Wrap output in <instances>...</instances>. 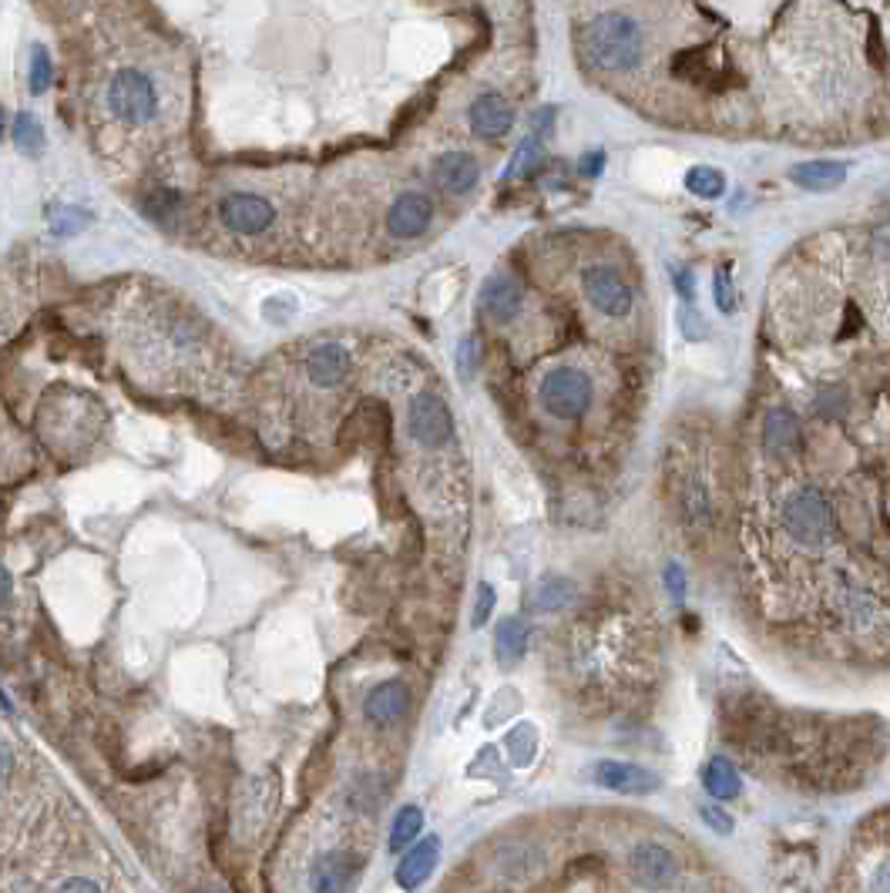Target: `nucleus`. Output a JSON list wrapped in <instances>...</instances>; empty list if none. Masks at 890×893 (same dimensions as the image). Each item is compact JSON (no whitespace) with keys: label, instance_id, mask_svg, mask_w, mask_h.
<instances>
[{"label":"nucleus","instance_id":"obj_16","mask_svg":"<svg viewBox=\"0 0 890 893\" xmlns=\"http://www.w3.org/2000/svg\"><path fill=\"white\" fill-rule=\"evenodd\" d=\"M521 299H524V292H521L517 279H511V276H491V279L481 286L477 306H481V312H484L487 319H494V323H507V319L517 316Z\"/></svg>","mask_w":890,"mask_h":893},{"label":"nucleus","instance_id":"obj_40","mask_svg":"<svg viewBox=\"0 0 890 893\" xmlns=\"http://www.w3.org/2000/svg\"><path fill=\"white\" fill-rule=\"evenodd\" d=\"M602 165H605V155H602V151H592V155H585V161H582V171L592 178V175H599V171H602Z\"/></svg>","mask_w":890,"mask_h":893},{"label":"nucleus","instance_id":"obj_6","mask_svg":"<svg viewBox=\"0 0 890 893\" xmlns=\"http://www.w3.org/2000/svg\"><path fill=\"white\" fill-rule=\"evenodd\" d=\"M407 430L421 447H444L454 434V417L437 394H417L407 407Z\"/></svg>","mask_w":890,"mask_h":893},{"label":"nucleus","instance_id":"obj_34","mask_svg":"<svg viewBox=\"0 0 890 893\" xmlns=\"http://www.w3.org/2000/svg\"><path fill=\"white\" fill-rule=\"evenodd\" d=\"M55 893H105V890H101V883L91 880V876H71V880H65Z\"/></svg>","mask_w":890,"mask_h":893},{"label":"nucleus","instance_id":"obj_28","mask_svg":"<svg viewBox=\"0 0 890 893\" xmlns=\"http://www.w3.org/2000/svg\"><path fill=\"white\" fill-rule=\"evenodd\" d=\"M538 161H542V145H538V138H524V141L517 145V151H514V161L507 165V178L534 171V165H538Z\"/></svg>","mask_w":890,"mask_h":893},{"label":"nucleus","instance_id":"obj_17","mask_svg":"<svg viewBox=\"0 0 890 893\" xmlns=\"http://www.w3.org/2000/svg\"><path fill=\"white\" fill-rule=\"evenodd\" d=\"M437 860H441V840L437 836H427V840L414 843L404 853V860L397 863V883H400V890H417L421 883H427V876L434 873Z\"/></svg>","mask_w":890,"mask_h":893},{"label":"nucleus","instance_id":"obj_7","mask_svg":"<svg viewBox=\"0 0 890 893\" xmlns=\"http://www.w3.org/2000/svg\"><path fill=\"white\" fill-rule=\"evenodd\" d=\"M582 289H585L589 302L599 312L612 316V319H622V316L632 312V289H629V282L612 266H592V269H585Z\"/></svg>","mask_w":890,"mask_h":893},{"label":"nucleus","instance_id":"obj_44","mask_svg":"<svg viewBox=\"0 0 890 893\" xmlns=\"http://www.w3.org/2000/svg\"><path fill=\"white\" fill-rule=\"evenodd\" d=\"M0 712H11V702H8L4 688H0Z\"/></svg>","mask_w":890,"mask_h":893},{"label":"nucleus","instance_id":"obj_26","mask_svg":"<svg viewBox=\"0 0 890 893\" xmlns=\"http://www.w3.org/2000/svg\"><path fill=\"white\" fill-rule=\"evenodd\" d=\"M568 602H572V585L565 578H548L534 592V608H542V612H558Z\"/></svg>","mask_w":890,"mask_h":893},{"label":"nucleus","instance_id":"obj_20","mask_svg":"<svg viewBox=\"0 0 890 893\" xmlns=\"http://www.w3.org/2000/svg\"><path fill=\"white\" fill-rule=\"evenodd\" d=\"M763 444L773 457H790L800 444V424L790 410H773L763 427Z\"/></svg>","mask_w":890,"mask_h":893},{"label":"nucleus","instance_id":"obj_23","mask_svg":"<svg viewBox=\"0 0 890 893\" xmlns=\"http://www.w3.org/2000/svg\"><path fill=\"white\" fill-rule=\"evenodd\" d=\"M685 189L699 199H720L726 192V175L712 165H695L685 175Z\"/></svg>","mask_w":890,"mask_h":893},{"label":"nucleus","instance_id":"obj_10","mask_svg":"<svg viewBox=\"0 0 890 893\" xmlns=\"http://www.w3.org/2000/svg\"><path fill=\"white\" fill-rule=\"evenodd\" d=\"M595 783L612 790V793H625V796H649L662 786V780L639 766V763H622V760H602L595 770Z\"/></svg>","mask_w":890,"mask_h":893},{"label":"nucleus","instance_id":"obj_14","mask_svg":"<svg viewBox=\"0 0 890 893\" xmlns=\"http://www.w3.org/2000/svg\"><path fill=\"white\" fill-rule=\"evenodd\" d=\"M477 178H481V165L467 151H447L434 161V182L451 196L471 192L477 186Z\"/></svg>","mask_w":890,"mask_h":893},{"label":"nucleus","instance_id":"obj_25","mask_svg":"<svg viewBox=\"0 0 890 893\" xmlns=\"http://www.w3.org/2000/svg\"><path fill=\"white\" fill-rule=\"evenodd\" d=\"M11 131H14V145H18L24 155L38 158V155L44 151V128L38 125V118H34V115H18Z\"/></svg>","mask_w":890,"mask_h":893},{"label":"nucleus","instance_id":"obj_38","mask_svg":"<svg viewBox=\"0 0 890 893\" xmlns=\"http://www.w3.org/2000/svg\"><path fill=\"white\" fill-rule=\"evenodd\" d=\"M873 893H890V856L873 873Z\"/></svg>","mask_w":890,"mask_h":893},{"label":"nucleus","instance_id":"obj_21","mask_svg":"<svg viewBox=\"0 0 890 893\" xmlns=\"http://www.w3.org/2000/svg\"><path fill=\"white\" fill-rule=\"evenodd\" d=\"M527 648V625L521 618H504L497 628H494V655L504 668L517 665L521 655Z\"/></svg>","mask_w":890,"mask_h":893},{"label":"nucleus","instance_id":"obj_22","mask_svg":"<svg viewBox=\"0 0 890 893\" xmlns=\"http://www.w3.org/2000/svg\"><path fill=\"white\" fill-rule=\"evenodd\" d=\"M702 783H705V793L712 800H736L743 783H740V773L730 760L716 756V760H709L705 773H702Z\"/></svg>","mask_w":890,"mask_h":893},{"label":"nucleus","instance_id":"obj_32","mask_svg":"<svg viewBox=\"0 0 890 893\" xmlns=\"http://www.w3.org/2000/svg\"><path fill=\"white\" fill-rule=\"evenodd\" d=\"M491 612H494V588L491 585H481L477 588V605H474V625L481 628L491 618Z\"/></svg>","mask_w":890,"mask_h":893},{"label":"nucleus","instance_id":"obj_4","mask_svg":"<svg viewBox=\"0 0 890 893\" xmlns=\"http://www.w3.org/2000/svg\"><path fill=\"white\" fill-rule=\"evenodd\" d=\"M542 407L558 417V420H578L589 404H592V380L582 370L572 367H558L552 374H545L542 387H538Z\"/></svg>","mask_w":890,"mask_h":893},{"label":"nucleus","instance_id":"obj_8","mask_svg":"<svg viewBox=\"0 0 890 893\" xmlns=\"http://www.w3.org/2000/svg\"><path fill=\"white\" fill-rule=\"evenodd\" d=\"M219 216H222L226 229L236 236H259L276 222V209L263 196H253V192L226 196L219 206Z\"/></svg>","mask_w":890,"mask_h":893},{"label":"nucleus","instance_id":"obj_12","mask_svg":"<svg viewBox=\"0 0 890 893\" xmlns=\"http://www.w3.org/2000/svg\"><path fill=\"white\" fill-rule=\"evenodd\" d=\"M431 222H434V202L421 192H404L387 212V229L394 239H417L431 229Z\"/></svg>","mask_w":890,"mask_h":893},{"label":"nucleus","instance_id":"obj_36","mask_svg":"<svg viewBox=\"0 0 890 893\" xmlns=\"http://www.w3.org/2000/svg\"><path fill=\"white\" fill-rule=\"evenodd\" d=\"M873 252H877V259L890 262V219L873 232Z\"/></svg>","mask_w":890,"mask_h":893},{"label":"nucleus","instance_id":"obj_5","mask_svg":"<svg viewBox=\"0 0 890 893\" xmlns=\"http://www.w3.org/2000/svg\"><path fill=\"white\" fill-rule=\"evenodd\" d=\"M629 876L639 890H669L679 880V860L669 846L642 840L629 853Z\"/></svg>","mask_w":890,"mask_h":893},{"label":"nucleus","instance_id":"obj_39","mask_svg":"<svg viewBox=\"0 0 890 893\" xmlns=\"http://www.w3.org/2000/svg\"><path fill=\"white\" fill-rule=\"evenodd\" d=\"M665 582H669V592H672V598H682V595H685V592H682L685 578H682V572H679L675 565H669V572H665Z\"/></svg>","mask_w":890,"mask_h":893},{"label":"nucleus","instance_id":"obj_42","mask_svg":"<svg viewBox=\"0 0 890 893\" xmlns=\"http://www.w3.org/2000/svg\"><path fill=\"white\" fill-rule=\"evenodd\" d=\"M675 286L682 289L685 299H692V272L689 269H675Z\"/></svg>","mask_w":890,"mask_h":893},{"label":"nucleus","instance_id":"obj_15","mask_svg":"<svg viewBox=\"0 0 890 893\" xmlns=\"http://www.w3.org/2000/svg\"><path fill=\"white\" fill-rule=\"evenodd\" d=\"M349 370H353V360L346 346L339 343H323L306 356V374L316 387H339L349 377Z\"/></svg>","mask_w":890,"mask_h":893},{"label":"nucleus","instance_id":"obj_31","mask_svg":"<svg viewBox=\"0 0 890 893\" xmlns=\"http://www.w3.org/2000/svg\"><path fill=\"white\" fill-rule=\"evenodd\" d=\"M699 816H702V823H705L709 830H716L720 836H730V833H733V816H730L723 806H716V803L702 806V810H699Z\"/></svg>","mask_w":890,"mask_h":893},{"label":"nucleus","instance_id":"obj_9","mask_svg":"<svg viewBox=\"0 0 890 893\" xmlns=\"http://www.w3.org/2000/svg\"><path fill=\"white\" fill-rule=\"evenodd\" d=\"M545 863H548V850L534 840H507L497 846V856H494L497 873L511 883H524L531 876H538Z\"/></svg>","mask_w":890,"mask_h":893},{"label":"nucleus","instance_id":"obj_45","mask_svg":"<svg viewBox=\"0 0 890 893\" xmlns=\"http://www.w3.org/2000/svg\"><path fill=\"white\" fill-rule=\"evenodd\" d=\"M0 131H4V111H0Z\"/></svg>","mask_w":890,"mask_h":893},{"label":"nucleus","instance_id":"obj_43","mask_svg":"<svg viewBox=\"0 0 890 893\" xmlns=\"http://www.w3.org/2000/svg\"><path fill=\"white\" fill-rule=\"evenodd\" d=\"M11 588H14V582H11V572L0 565V605H4L8 598H11Z\"/></svg>","mask_w":890,"mask_h":893},{"label":"nucleus","instance_id":"obj_1","mask_svg":"<svg viewBox=\"0 0 890 893\" xmlns=\"http://www.w3.org/2000/svg\"><path fill=\"white\" fill-rule=\"evenodd\" d=\"M582 51L599 71L625 75V71L639 68V61L645 54V34H642L639 21H632L629 14L609 11V14H599L595 21L585 24Z\"/></svg>","mask_w":890,"mask_h":893},{"label":"nucleus","instance_id":"obj_27","mask_svg":"<svg viewBox=\"0 0 890 893\" xmlns=\"http://www.w3.org/2000/svg\"><path fill=\"white\" fill-rule=\"evenodd\" d=\"M178 209H182V196L178 192H168V189H158L145 199V212L158 222H168Z\"/></svg>","mask_w":890,"mask_h":893},{"label":"nucleus","instance_id":"obj_33","mask_svg":"<svg viewBox=\"0 0 890 893\" xmlns=\"http://www.w3.org/2000/svg\"><path fill=\"white\" fill-rule=\"evenodd\" d=\"M457 367H461L464 377H471L477 370V343L474 339H464L461 343V349H457Z\"/></svg>","mask_w":890,"mask_h":893},{"label":"nucleus","instance_id":"obj_30","mask_svg":"<svg viewBox=\"0 0 890 893\" xmlns=\"http://www.w3.org/2000/svg\"><path fill=\"white\" fill-rule=\"evenodd\" d=\"M51 88V58L44 48H34L31 54V91L34 95H44Z\"/></svg>","mask_w":890,"mask_h":893},{"label":"nucleus","instance_id":"obj_41","mask_svg":"<svg viewBox=\"0 0 890 893\" xmlns=\"http://www.w3.org/2000/svg\"><path fill=\"white\" fill-rule=\"evenodd\" d=\"M695 319H699V316H695L692 309H685V316H682V329H685V336H689V339H699V336H705V329H699V326H695Z\"/></svg>","mask_w":890,"mask_h":893},{"label":"nucleus","instance_id":"obj_2","mask_svg":"<svg viewBox=\"0 0 890 893\" xmlns=\"http://www.w3.org/2000/svg\"><path fill=\"white\" fill-rule=\"evenodd\" d=\"M783 527L797 545L820 548L833 534V510L817 487H800L783 507Z\"/></svg>","mask_w":890,"mask_h":893},{"label":"nucleus","instance_id":"obj_11","mask_svg":"<svg viewBox=\"0 0 890 893\" xmlns=\"http://www.w3.org/2000/svg\"><path fill=\"white\" fill-rule=\"evenodd\" d=\"M411 708V688L400 682V678H390V682H380L367 702H364V716L377 726V730H390L397 726Z\"/></svg>","mask_w":890,"mask_h":893},{"label":"nucleus","instance_id":"obj_18","mask_svg":"<svg viewBox=\"0 0 890 893\" xmlns=\"http://www.w3.org/2000/svg\"><path fill=\"white\" fill-rule=\"evenodd\" d=\"M471 128L481 135V138H501V135H507L511 131V125H514V111H511V105L501 98V95H494V91H487V95H481L474 105H471Z\"/></svg>","mask_w":890,"mask_h":893},{"label":"nucleus","instance_id":"obj_35","mask_svg":"<svg viewBox=\"0 0 890 893\" xmlns=\"http://www.w3.org/2000/svg\"><path fill=\"white\" fill-rule=\"evenodd\" d=\"M716 306H720L723 312H733V306H736L726 272H716Z\"/></svg>","mask_w":890,"mask_h":893},{"label":"nucleus","instance_id":"obj_24","mask_svg":"<svg viewBox=\"0 0 890 893\" xmlns=\"http://www.w3.org/2000/svg\"><path fill=\"white\" fill-rule=\"evenodd\" d=\"M424 830V813L421 806H404L394 820V830H390V850H404L411 846Z\"/></svg>","mask_w":890,"mask_h":893},{"label":"nucleus","instance_id":"obj_19","mask_svg":"<svg viewBox=\"0 0 890 893\" xmlns=\"http://www.w3.org/2000/svg\"><path fill=\"white\" fill-rule=\"evenodd\" d=\"M787 175H790V182L800 186L803 192H833L843 186L847 168L840 161H800Z\"/></svg>","mask_w":890,"mask_h":893},{"label":"nucleus","instance_id":"obj_13","mask_svg":"<svg viewBox=\"0 0 890 893\" xmlns=\"http://www.w3.org/2000/svg\"><path fill=\"white\" fill-rule=\"evenodd\" d=\"M360 870V856L349 850H326L313 866H309V890L313 893H343L346 883Z\"/></svg>","mask_w":890,"mask_h":893},{"label":"nucleus","instance_id":"obj_3","mask_svg":"<svg viewBox=\"0 0 890 893\" xmlns=\"http://www.w3.org/2000/svg\"><path fill=\"white\" fill-rule=\"evenodd\" d=\"M108 108L125 125H148L158 111V91L148 75L121 71L108 85Z\"/></svg>","mask_w":890,"mask_h":893},{"label":"nucleus","instance_id":"obj_37","mask_svg":"<svg viewBox=\"0 0 890 893\" xmlns=\"http://www.w3.org/2000/svg\"><path fill=\"white\" fill-rule=\"evenodd\" d=\"M11 776H14V756L8 746H0V790L11 783Z\"/></svg>","mask_w":890,"mask_h":893},{"label":"nucleus","instance_id":"obj_29","mask_svg":"<svg viewBox=\"0 0 890 893\" xmlns=\"http://www.w3.org/2000/svg\"><path fill=\"white\" fill-rule=\"evenodd\" d=\"M48 222H51V229H55L58 236H71V232H78V229H85V226H88V216H85L81 209L58 206V209H51V212H48Z\"/></svg>","mask_w":890,"mask_h":893}]
</instances>
